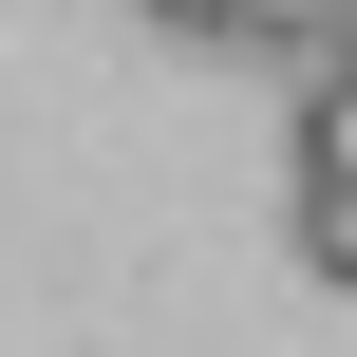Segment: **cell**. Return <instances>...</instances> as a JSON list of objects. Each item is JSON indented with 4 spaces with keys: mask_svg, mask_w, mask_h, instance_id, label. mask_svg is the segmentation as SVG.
<instances>
[{
    "mask_svg": "<svg viewBox=\"0 0 357 357\" xmlns=\"http://www.w3.org/2000/svg\"><path fill=\"white\" fill-rule=\"evenodd\" d=\"M301 188H357V75L301 94Z\"/></svg>",
    "mask_w": 357,
    "mask_h": 357,
    "instance_id": "obj_1",
    "label": "cell"
},
{
    "mask_svg": "<svg viewBox=\"0 0 357 357\" xmlns=\"http://www.w3.org/2000/svg\"><path fill=\"white\" fill-rule=\"evenodd\" d=\"M282 226H301V264H320V282H357V188H301Z\"/></svg>",
    "mask_w": 357,
    "mask_h": 357,
    "instance_id": "obj_2",
    "label": "cell"
},
{
    "mask_svg": "<svg viewBox=\"0 0 357 357\" xmlns=\"http://www.w3.org/2000/svg\"><path fill=\"white\" fill-rule=\"evenodd\" d=\"M151 38H207V56H245V0H132Z\"/></svg>",
    "mask_w": 357,
    "mask_h": 357,
    "instance_id": "obj_3",
    "label": "cell"
}]
</instances>
